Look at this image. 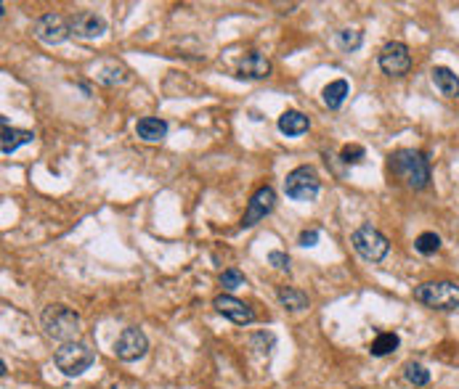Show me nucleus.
I'll return each mask as SVG.
<instances>
[{
	"mask_svg": "<svg viewBox=\"0 0 459 389\" xmlns=\"http://www.w3.org/2000/svg\"><path fill=\"white\" fill-rule=\"evenodd\" d=\"M146 353H149V339H146L144 331L135 329V326L122 331L114 342V355L125 363H133L138 357H144Z\"/></svg>",
	"mask_w": 459,
	"mask_h": 389,
	"instance_id": "obj_9",
	"label": "nucleus"
},
{
	"mask_svg": "<svg viewBox=\"0 0 459 389\" xmlns=\"http://www.w3.org/2000/svg\"><path fill=\"white\" fill-rule=\"evenodd\" d=\"M40 326L46 331V336L56 339V342L67 344L74 342L80 336V329H83V320L74 313L72 307L67 305H48L40 315Z\"/></svg>",
	"mask_w": 459,
	"mask_h": 389,
	"instance_id": "obj_2",
	"label": "nucleus"
},
{
	"mask_svg": "<svg viewBox=\"0 0 459 389\" xmlns=\"http://www.w3.org/2000/svg\"><path fill=\"white\" fill-rule=\"evenodd\" d=\"M135 132H138L141 141L157 143L168 135V122L159 117H141L135 122Z\"/></svg>",
	"mask_w": 459,
	"mask_h": 389,
	"instance_id": "obj_16",
	"label": "nucleus"
},
{
	"mask_svg": "<svg viewBox=\"0 0 459 389\" xmlns=\"http://www.w3.org/2000/svg\"><path fill=\"white\" fill-rule=\"evenodd\" d=\"M377 64H380V69L385 71L387 77H404L411 69V53L406 43H401V40L385 43L382 50H380V56H377Z\"/></svg>",
	"mask_w": 459,
	"mask_h": 389,
	"instance_id": "obj_7",
	"label": "nucleus"
},
{
	"mask_svg": "<svg viewBox=\"0 0 459 389\" xmlns=\"http://www.w3.org/2000/svg\"><path fill=\"white\" fill-rule=\"evenodd\" d=\"M390 170H393V175H399L414 191H423L430 186V159H427L425 151L399 149L390 156Z\"/></svg>",
	"mask_w": 459,
	"mask_h": 389,
	"instance_id": "obj_1",
	"label": "nucleus"
},
{
	"mask_svg": "<svg viewBox=\"0 0 459 389\" xmlns=\"http://www.w3.org/2000/svg\"><path fill=\"white\" fill-rule=\"evenodd\" d=\"M32 35L43 46H59V43H64L67 37L72 35V29H69V22L64 16H59V13H46V16H40L32 24Z\"/></svg>",
	"mask_w": 459,
	"mask_h": 389,
	"instance_id": "obj_8",
	"label": "nucleus"
},
{
	"mask_svg": "<svg viewBox=\"0 0 459 389\" xmlns=\"http://www.w3.org/2000/svg\"><path fill=\"white\" fill-rule=\"evenodd\" d=\"M69 29H72L77 37L93 40V37H101L107 32V19L96 11H80L69 19Z\"/></svg>",
	"mask_w": 459,
	"mask_h": 389,
	"instance_id": "obj_12",
	"label": "nucleus"
},
{
	"mask_svg": "<svg viewBox=\"0 0 459 389\" xmlns=\"http://www.w3.org/2000/svg\"><path fill=\"white\" fill-rule=\"evenodd\" d=\"M351 244H353V249H356V254L364 257L366 262H382V259L387 257V252H390V241L377 231L375 225H369V223L359 225V228L353 231Z\"/></svg>",
	"mask_w": 459,
	"mask_h": 389,
	"instance_id": "obj_5",
	"label": "nucleus"
},
{
	"mask_svg": "<svg viewBox=\"0 0 459 389\" xmlns=\"http://www.w3.org/2000/svg\"><path fill=\"white\" fill-rule=\"evenodd\" d=\"M348 93H351V85H348V80H335V83H329L324 88V107L329 109H340L342 104H345V98H348Z\"/></svg>",
	"mask_w": 459,
	"mask_h": 389,
	"instance_id": "obj_19",
	"label": "nucleus"
},
{
	"mask_svg": "<svg viewBox=\"0 0 459 389\" xmlns=\"http://www.w3.org/2000/svg\"><path fill=\"white\" fill-rule=\"evenodd\" d=\"M268 74H271V61L258 50H250L237 67V77L242 80H266Z\"/></svg>",
	"mask_w": 459,
	"mask_h": 389,
	"instance_id": "obj_13",
	"label": "nucleus"
},
{
	"mask_svg": "<svg viewBox=\"0 0 459 389\" xmlns=\"http://www.w3.org/2000/svg\"><path fill=\"white\" fill-rule=\"evenodd\" d=\"M274 207H277V191L271 189V186H263V189H258L253 193V199H250V204H247V212H244L242 223H239V228H253V225H258L266 214L274 212Z\"/></svg>",
	"mask_w": 459,
	"mask_h": 389,
	"instance_id": "obj_10",
	"label": "nucleus"
},
{
	"mask_svg": "<svg viewBox=\"0 0 459 389\" xmlns=\"http://www.w3.org/2000/svg\"><path fill=\"white\" fill-rule=\"evenodd\" d=\"M0 125H3V138H0V151H3V156L13 153L19 146H25V143L35 141V132H32V130L8 128V119H6V117L0 119Z\"/></svg>",
	"mask_w": 459,
	"mask_h": 389,
	"instance_id": "obj_14",
	"label": "nucleus"
},
{
	"mask_svg": "<svg viewBox=\"0 0 459 389\" xmlns=\"http://www.w3.org/2000/svg\"><path fill=\"white\" fill-rule=\"evenodd\" d=\"M319 244V231H302L300 247H316Z\"/></svg>",
	"mask_w": 459,
	"mask_h": 389,
	"instance_id": "obj_27",
	"label": "nucleus"
},
{
	"mask_svg": "<svg viewBox=\"0 0 459 389\" xmlns=\"http://www.w3.org/2000/svg\"><path fill=\"white\" fill-rule=\"evenodd\" d=\"M430 80H433L441 95H446V98H457L459 95V77L448 67H433Z\"/></svg>",
	"mask_w": 459,
	"mask_h": 389,
	"instance_id": "obj_17",
	"label": "nucleus"
},
{
	"mask_svg": "<svg viewBox=\"0 0 459 389\" xmlns=\"http://www.w3.org/2000/svg\"><path fill=\"white\" fill-rule=\"evenodd\" d=\"M364 153H366V151H364V146H345L340 156H342V162H345V165H359V162L364 159Z\"/></svg>",
	"mask_w": 459,
	"mask_h": 389,
	"instance_id": "obj_25",
	"label": "nucleus"
},
{
	"mask_svg": "<svg viewBox=\"0 0 459 389\" xmlns=\"http://www.w3.org/2000/svg\"><path fill=\"white\" fill-rule=\"evenodd\" d=\"M277 299H279V305L284 307V310H290V313H300V310H308V305H311L308 294H305V292H300V289H295V286H279Z\"/></svg>",
	"mask_w": 459,
	"mask_h": 389,
	"instance_id": "obj_18",
	"label": "nucleus"
},
{
	"mask_svg": "<svg viewBox=\"0 0 459 389\" xmlns=\"http://www.w3.org/2000/svg\"><path fill=\"white\" fill-rule=\"evenodd\" d=\"M220 283H223V289L234 292V289H242V286H247V278L242 275V271H237V268H229V271L220 273Z\"/></svg>",
	"mask_w": 459,
	"mask_h": 389,
	"instance_id": "obj_24",
	"label": "nucleus"
},
{
	"mask_svg": "<svg viewBox=\"0 0 459 389\" xmlns=\"http://www.w3.org/2000/svg\"><path fill=\"white\" fill-rule=\"evenodd\" d=\"M338 46L342 48V50H348V53L359 50V48L364 46V32H361V29H340V32H338Z\"/></svg>",
	"mask_w": 459,
	"mask_h": 389,
	"instance_id": "obj_22",
	"label": "nucleus"
},
{
	"mask_svg": "<svg viewBox=\"0 0 459 389\" xmlns=\"http://www.w3.org/2000/svg\"><path fill=\"white\" fill-rule=\"evenodd\" d=\"M96 355L93 350L83 342H67L61 344L56 355H53V363L59 368L64 376H83L88 368L93 366Z\"/></svg>",
	"mask_w": 459,
	"mask_h": 389,
	"instance_id": "obj_4",
	"label": "nucleus"
},
{
	"mask_svg": "<svg viewBox=\"0 0 459 389\" xmlns=\"http://www.w3.org/2000/svg\"><path fill=\"white\" fill-rule=\"evenodd\" d=\"M319 191H321V180H319L314 167L300 165L284 177V193L292 201H314L319 196Z\"/></svg>",
	"mask_w": 459,
	"mask_h": 389,
	"instance_id": "obj_6",
	"label": "nucleus"
},
{
	"mask_svg": "<svg viewBox=\"0 0 459 389\" xmlns=\"http://www.w3.org/2000/svg\"><path fill=\"white\" fill-rule=\"evenodd\" d=\"M399 344H401L399 334H390V331H387V334H380L375 342L369 344V353L375 355V357H385V355L396 353Z\"/></svg>",
	"mask_w": 459,
	"mask_h": 389,
	"instance_id": "obj_20",
	"label": "nucleus"
},
{
	"mask_svg": "<svg viewBox=\"0 0 459 389\" xmlns=\"http://www.w3.org/2000/svg\"><path fill=\"white\" fill-rule=\"evenodd\" d=\"M213 307H215L223 318H229L237 326H250L255 320V313L250 310V305H244L242 299H237L234 294H218L213 299Z\"/></svg>",
	"mask_w": 459,
	"mask_h": 389,
	"instance_id": "obj_11",
	"label": "nucleus"
},
{
	"mask_svg": "<svg viewBox=\"0 0 459 389\" xmlns=\"http://www.w3.org/2000/svg\"><path fill=\"white\" fill-rule=\"evenodd\" d=\"M414 299L420 305L441 313L459 310V283L454 281H427L414 289Z\"/></svg>",
	"mask_w": 459,
	"mask_h": 389,
	"instance_id": "obj_3",
	"label": "nucleus"
},
{
	"mask_svg": "<svg viewBox=\"0 0 459 389\" xmlns=\"http://www.w3.org/2000/svg\"><path fill=\"white\" fill-rule=\"evenodd\" d=\"M268 262H271L277 271H287V273H290V257H287L284 252H271V254H268Z\"/></svg>",
	"mask_w": 459,
	"mask_h": 389,
	"instance_id": "obj_26",
	"label": "nucleus"
},
{
	"mask_svg": "<svg viewBox=\"0 0 459 389\" xmlns=\"http://www.w3.org/2000/svg\"><path fill=\"white\" fill-rule=\"evenodd\" d=\"M308 117L298 111V109H287L281 117H279V132L281 135H287V138H298L302 132H308Z\"/></svg>",
	"mask_w": 459,
	"mask_h": 389,
	"instance_id": "obj_15",
	"label": "nucleus"
},
{
	"mask_svg": "<svg viewBox=\"0 0 459 389\" xmlns=\"http://www.w3.org/2000/svg\"><path fill=\"white\" fill-rule=\"evenodd\" d=\"M112 389H120V387H112Z\"/></svg>",
	"mask_w": 459,
	"mask_h": 389,
	"instance_id": "obj_28",
	"label": "nucleus"
},
{
	"mask_svg": "<svg viewBox=\"0 0 459 389\" xmlns=\"http://www.w3.org/2000/svg\"><path fill=\"white\" fill-rule=\"evenodd\" d=\"M414 249H417L420 254H425V257H430V254H435V252L441 249V236H438V233H433V231H425V233H420V236H417V241H414Z\"/></svg>",
	"mask_w": 459,
	"mask_h": 389,
	"instance_id": "obj_21",
	"label": "nucleus"
},
{
	"mask_svg": "<svg viewBox=\"0 0 459 389\" xmlns=\"http://www.w3.org/2000/svg\"><path fill=\"white\" fill-rule=\"evenodd\" d=\"M404 376H406V381L414 384V387H425V384L430 381V371L425 366H420V363H406V366H404Z\"/></svg>",
	"mask_w": 459,
	"mask_h": 389,
	"instance_id": "obj_23",
	"label": "nucleus"
}]
</instances>
